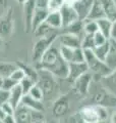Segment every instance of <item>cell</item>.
<instances>
[{
    "label": "cell",
    "instance_id": "cell-41",
    "mask_svg": "<svg viewBox=\"0 0 116 123\" xmlns=\"http://www.w3.org/2000/svg\"><path fill=\"white\" fill-rule=\"evenodd\" d=\"M48 0H36V5L40 8H47Z\"/></svg>",
    "mask_w": 116,
    "mask_h": 123
},
{
    "label": "cell",
    "instance_id": "cell-4",
    "mask_svg": "<svg viewBox=\"0 0 116 123\" xmlns=\"http://www.w3.org/2000/svg\"><path fill=\"white\" fill-rule=\"evenodd\" d=\"M93 82H94V76L90 71H88L75 79L72 83L75 91L79 95H87L91 90Z\"/></svg>",
    "mask_w": 116,
    "mask_h": 123
},
{
    "label": "cell",
    "instance_id": "cell-34",
    "mask_svg": "<svg viewBox=\"0 0 116 123\" xmlns=\"http://www.w3.org/2000/svg\"><path fill=\"white\" fill-rule=\"evenodd\" d=\"M64 0H48L47 9L49 12L51 11H57L59 10L64 4Z\"/></svg>",
    "mask_w": 116,
    "mask_h": 123
},
{
    "label": "cell",
    "instance_id": "cell-8",
    "mask_svg": "<svg viewBox=\"0 0 116 123\" xmlns=\"http://www.w3.org/2000/svg\"><path fill=\"white\" fill-rule=\"evenodd\" d=\"M51 76H53V75L50 74L48 76H44V77H40V75H39V80H38L37 84L41 87V89L43 90L44 98L51 97L56 90L55 80H54Z\"/></svg>",
    "mask_w": 116,
    "mask_h": 123
},
{
    "label": "cell",
    "instance_id": "cell-24",
    "mask_svg": "<svg viewBox=\"0 0 116 123\" xmlns=\"http://www.w3.org/2000/svg\"><path fill=\"white\" fill-rule=\"evenodd\" d=\"M61 30H62V32L74 34V35H76V36L83 37L84 34V21L79 20V21H76L74 23H72L71 25L67 26L66 28H63Z\"/></svg>",
    "mask_w": 116,
    "mask_h": 123
},
{
    "label": "cell",
    "instance_id": "cell-29",
    "mask_svg": "<svg viewBox=\"0 0 116 123\" xmlns=\"http://www.w3.org/2000/svg\"><path fill=\"white\" fill-rule=\"evenodd\" d=\"M18 67H21L22 70H24L25 72V74L26 76H28L30 77L32 80H34L35 82H38V80H39V73L36 71V69H34L33 67H31V66H28V65H25V64H18L17 65Z\"/></svg>",
    "mask_w": 116,
    "mask_h": 123
},
{
    "label": "cell",
    "instance_id": "cell-9",
    "mask_svg": "<svg viewBox=\"0 0 116 123\" xmlns=\"http://www.w3.org/2000/svg\"><path fill=\"white\" fill-rule=\"evenodd\" d=\"M79 116L87 123H96L100 121L97 105L84 106L79 112Z\"/></svg>",
    "mask_w": 116,
    "mask_h": 123
},
{
    "label": "cell",
    "instance_id": "cell-42",
    "mask_svg": "<svg viewBox=\"0 0 116 123\" xmlns=\"http://www.w3.org/2000/svg\"><path fill=\"white\" fill-rule=\"evenodd\" d=\"M110 39H113V40L116 41V21L113 22V26H112V30H111Z\"/></svg>",
    "mask_w": 116,
    "mask_h": 123
},
{
    "label": "cell",
    "instance_id": "cell-1",
    "mask_svg": "<svg viewBox=\"0 0 116 123\" xmlns=\"http://www.w3.org/2000/svg\"><path fill=\"white\" fill-rule=\"evenodd\" d=\"M54 43L46 50L41 60L37 63V68L39 70L49 72L56 78L67 79L68 63L61 56L59 46L57 47Z\"/></svg>",
    "mask_w": 116,
    "mask_h": 123
},
{
    "label": "cell",
    "instance_id": "cell-22",
    "mask_svg": "<svg viewBox=\"0 0 116 123\" xmlns=\"http://www.w3.org/2000/svg\"><path fill=\"white\" fill-rule=\"evenodd\" d=\"M9 93H10V95H9V101L8 102L15 109V108L21 104V98H22V97H24V91H22V89H21V84L19 83L16 84V85L9 91Z\"/></svg>",
    "mask_w": 116,
    "mask_h": 123
},
{
    "label": "cell",
    "instance_id": "cell-39",
    "mask_svg": "<svg viewBox=\"0 0 116 123\" xmlns=\"http://www.w3.org/2000/svg\"><path fill=\"white\" fill-rule=\"evenodd\" d=\"M1 109L4 111V112L7 114V115H13L14 114V108L11 106V104L9 103V102H6V103H4L3 105L0 107Z\"/></svg>",
    "mask_w": 116,
    "mask_h": 123
},
{
    "label": "cell",
    "instance_id": "cell-32",
    "mask_svg": "<svg viewBox=\"0 0 116 123\" xmlns=\"http://www.w3.org/2000/svg\"><path fill=\"white\" fill-rule=\"evenodd\" d=\"M29 94L31 95L32 98L39 99V101H43L44 99V93H43V90L41 89V87L38 85V84H34L33 87L30 89L29 91Z\"/></svg>",
    "mask_w": 116,
    "mask_h": 123
},
{
    "label": "cell",
    "instance_id": "cell-48",
    "mask_svg": "<svg viewBox=\"0 0 116 123\" xmlns=\"http://www.w3.org/2000/svg\"><path fill=\"white\" fill-rule=\"evenodd\" d=\"M2 45H3V40H2V38L0 37V48L2 47Z\"/></svg>",
    "mask_w": 116,
    "mask_h": 123
},
{
    "label": "cell",
    "instance_id": "cell-40",
    "mask_svg": "<svg viewBox=\"0 0 116 123\" xmlns=\"http://www.w3.org/2000/svg\"><path fill=\"white\" fill-rule=\"evenodd\" d=\"M3 123H16L15 122L14 115H6V116L2 119Z\"/></svg>",
    "mask_w": 116,
    "mask_h": 123
},
{
    "label": "cell",
    "instance_id": "cell-47",
    "mask_svg": "<svg viewBox=\"0 0 116 123\" xmlns=\"http://www.w3.org/2000/svg\"><path fill=\"white\" fill-rule=\"evenodd\" d=\"M2 82H3V78H2L1 76H0V88L2 87Z\"/></svg>",
    "mask_w": 116,
    "mask_h": 123
},
{
    "label": "cell",
    "instance_id": "cell-20",
    "mask_svg": "<svg viewBox=\"0 0 116 123\" xmlns=\"http://www.w3.org/2000/svg\"><path fill=\"white\" fill-rule=\"evenodd\" d=\"M45 22L54 30H61L62 29V18H61V14H60L59 10L49 12Z\"/></svg>",
    "mask_w": 116,
    "mask_h": 123
},
{
    "label": "cell",
    "instance_id": "cell-27",
    "mask_svg": "<svg viewBox=\"0 0 116 123\" xmlns=\"http://www.w3.org/2000/svg\"><path fill=\"white\" fill-rule=\"evenodd\" d=\"M109 46H110V44H109V40H108L105 44L100 45V46H95L93 51H94L95 55L98 57V59L105 62L107 55H108V51H109Z\"/></svg>",
    "mask_w": 116,
    "mask_h": 123
},
{
    "label": "cell",
    "instance_id": "cell-50",
    "mask_svg": "<svg viewBox=\"0 0 116 123\" xmlns=\"http://www.w3.org/2000/svg\"><path fill=\"white\" fill-rule=\"evenodd\" d=\"M0 123H3V121L1 120V119H0Z\"/></svg>",
    "mask_w": 116,
    "mask_h": 123
},
{
    "label": "cell",
    "instance_id": "cell-46",
    "mask_svg": "<svg viewBox=\"0 0 116 123\" xmlns=\"http://www.w3.org/2000/svg\"><path fill=\"white\" fill-rule=\"evenodd\" d=\"M26 1V0H17V2L19 3V4H21V5L24 4V3H25Z\"/></svg>",
    "mask_w": 116,
    "mask_h": 123
},
{
    "label": "cell",
    "instance_id": "cell-18",
    "mask_svg": "<svg viewBox=\"0 0 116 123\" xmlns=\"http://www.w3.org/2000/svg\"><path fill=\"white\" fill-rule=\"evenodd\" d=\"M48 13H49V11L47 8H40V7H37L36 10H35V12H34L33 20H32V31L33 32L38 26H40L42 23H44L46 21Z\"/></svg>",
    "mask_w": 116,
    "mask_h": 123
},
{
    "label": "cell",
    "instance_id": "cell-51",
    "mask_svg": "<svg viewBox=\"0 0 116 123\" xmlns=\"http://www.w3.org/2000/svg\"><path fill=\"white\" fill-rule=\"evenodd\" d=\"M114 3H115V5H116V0H114Z\"/></svg>",
    "mask_w": 116,
    "mask_h": 123
},
{
    "label": "cell",
    "instance_id": "cell-25",
    "mask_svg": "<svg viewBox=\"0 0 116 123\" xmlns=\"http://www.w3.org/2000/svg\"><path fill=\"white\" fill-rule=\"evenodd\" d=\"M97 24L99 27V31L101 33H103L108 39H110V35H111V30H112V26H113V22L108 20L107 18H103L100 20L96 21Z\"/></svg>",
    "mask_w": 116,
    "mask_h": 123
},
{
    "label": "cell",
    "instance_id": "cell-5",
    "mask_svg": "<svg viewBox=\"0 0 116 123\" xmlns=\"http://www.w3.org/2000/svg\"><path fill=\"white\" fill-rule=\"evenodd\" d=\"M60 55L67 63H83L84 62V52L82 47L70 48L65 46H59Z\"/></svg>",
    "mask_w": 116,
    "mask_h": 123
},
{
    "label": "cell",
    "instance_id": "cell-37",
    "mask_svg": "<svg viewBox=\"0 0 116 123\" xmlns=\"http://www.w3.org/2000/svg\"><path fill=\"white\" fill-rule=\"evenodd\" d=\"M16 84H18L15 80H13L12 78H10V77H7V78H3V82H2V87L3 89L5 90H8L10 91L12 88L16 85Z\"/></svg>",
    "mask_w": 116,
    "mask_h": 123
},
{
    "label": "cell",
    "instance_id": "cell-16",
    "mask_svg": "<svg viewBox=\"0 0 116 123\" xmlns=\"http://www.w3.org/2000/svg\"><path fill=\"white\" fill-rule=\"evenodd\" d=\"M21 105H24L26 107H28L31 110H35V111H40V112H43L44 111V104L43 101H39L32 98L29 93L24 94V97L21 98Z\"/></svg>",
    "mask_w": 116,
    "mask_h": 123
},
{
    "label": "cell",
    "instance_id": "cell-19",
    "mask_svg": "<svg viewBox=\"0 0 116 123\" xmlns=\"http://www.w3.org/2000/svg\"><path fill=\"white\" fill-rule=\"evenodd\" d=\"M109 51L105 60V64L107 65L111 71L116 69V41L113 39H109Z\"/></svg>",
    "mask_w": 116,
    "mask_h": 123
},
{
    "label": "cell",
    "instance_id": "cell-15",
    "mask_svg": "<svg viewBox=\"0 0 116 123\" xmlns=\"http://www.w3.org/2000/svg\"><path fill=\"white\" fill-rule=\"evenodd\" d=\"M100 83L106 90L116 95V69L111 71L108 75L102 77Z\"/></svg>",
    "mask_w": 116,
    "mask_h": 123
},
{
    "label": "cell",
    "instance_id": "cell-26",
    "mask_svg": "<svg viewBox=\"0 0 116 123\" xmlns=\"http://www.w3.org/2000/svg\"><path fill=\"white\" fill-rule=\"evenodd\" d=\"M54 31L55 30L53 28H51L46 22H44L35 29L34 34H35V36L38 37V38H43V37H47V36L52 35L54 33Z\"/></svg>",
    "mask_w": 116,
    "mask_h": 123
},
{
    "label": "cell",
    "instance_id": "cell-38",
    "mask_svg": "<svg viewBox=\"0 0 116 123\" xmlns=\"http://www.w3.org/2000/svg\"><path fill=\"white\" fill-rule=\"evenodd\" d=\"M9 95H10V93H9L8 90L0 88V107H1L4 103L9 101Z\"/></svg>",
    "mask_w": 116,
    "mask_h": 123
},
{
    "label": "cell",
    "instance_id": "cell-10",
    "mask_svg": "<svg viewBox=\"0 0 116 123\" xmlns=\"http://www.w3.org/2000/svg\"><path fill=\"white\" fill-rule=\"evenodd\" d=\"M88 71H89V68H88V65L86 64V62H83V63H69L67 80L73 82L75 79H77L79 76H82Z\"/></svg>",
    "mask_w": 116,
    "mask_h": 123
},
{
    "label": "cell",
    "instance_id": "cell-12",
    "mask_svg": "<svg viewBox=\"0 0 116 123\" xmlns=\"http://www.w3.org/2000/svg\"><path fill=\"white\" fill-rule=\"evenodd\" d=\"M14 118L16 123H33L32 120V110L29 109L21 104L15 108L14 110Z\"/></svg>",
    "mask_w": 116,
    "mask_h": 123
},
{
    "label": "cell",
    "instance_id": "cell-2",
    "mask_svg": "<svg viewBox=\"0 0 116 123\" xmlns=\"http://www.w3.org/2000/svg\"><path fill=\"white\" fill-rule=\"evenodd\" d=\"M84 62L88 65L89 71L94 76V81L99 82L102 77L108 75L111 72L109 67L105 64V62L98 59L93 49H84Z\"/></svg>",
    "mask_w": 116,
    "mask_h": 123
},
{
    "label": "cell",
    "instance_id": "cell-13",
    "mask_svg": "<svg viewBox=\"0 0 116 123\" xmlns=\"http://www.w3.org/2000/svg\"><path fill=\"white\" fill-rule=\"evenodd\" d=\"M93 2H94V0H79V1L75 2L72 5L80 21H86L88 18V15L92 8Z\"/></svg>",
    "mask_w": 116,
    "mask_h": 123
},
{
    "label": "cell",
    "instance_id": "cell-7",
    "mask_svg": "<svg viewBox=\"0 0 116 123\" xmlns=\"http://www.w3.org/2000/svg\"><path fill=\"white\" fill-rule=\"evenodd\" d=\"M61 18H62V29L66 28L67 26L71 25L72 23L79 21V15H77L75 9L73 8L72 5L69 4H63V6L59 9Z\"/></svg>",
    "mask_w": 116,
    "mask_h": 123
},
{
    "label": "cell",
    "instance_id": "cell-23",
    "mask_svg": "<svg viewBox=\"0 0 116 123\" xmlns=\"http://www.w3.org/2000/svg\"><path fill=\"white\" fill-rule=\"evenodd\" d=\"M12 18H11V10L3 18L0 20V35H9L12 31Z\"/></svg>",
    "mask_w": 116,
    "mask_h": 123
},
{
    "label": "cell",
    "instance_id": "cell-43",
    "mask_svg": "<svg viewBox=\"0 0 116 123\" xmlns=\"http://www.w3.org/2000/svg\"><path fill=\"white\" fill-rule=\"evenodd\" d=\"M109 123H116V112L112 113V115L109 118Z\"/></svg>",
    "mask_w": 116,
    "mask_h": 123
},
{
    "label": "cell",
    "instance_id": "cell-21",
    "mask_svg": "<svg viewBox=\"0 0 116 123\" xmlns=\"http://www.w3.org/2000/svg\"><path fill=\"white\" fill-rule=\"evenodd\" d=\"M103 5L105 17L112 22L116 21V5L114 0H100Z\"/></svg>",
    "mask_w": 116,
    "mask_h": 123
},
{
    "label": "cell",
    "instance_id": "cell-28",
    "mask_svg": "<svg viewBox=\"0 0 116 123\" xmlns=\"http://www.w3.org/2000/svg\"><path fill=\"white\" fill-rule=\"evenodd\" d=\"M17 68L16 65L10 63H0V76L2 78H7L13 73V71Z\"/></svg>",
    "mask_w": 116,
    "mask_h": 123
},
{
    "label": "cell",
    "instance_id": "cell-44",
    "mask_svg": "<svg viewBox=\"0 0 116 123\" xmlns=\"http://www.w3.org/2000/svg\"><path fill=\"white\" fill-rule=\"evenodd\" d=\"M77 1H79V0H64L65 4H69V5H73Z\"/></svg>",
    "mask_w": 116,
    "mask_h": 123
},
{
    "label": "cell",
    "instance_id": "cell-35",
    "mask_svg": "<svg viewBox=\"0 0 116 123\" xmlns=\"http://www.w3.org/2000/svg\"><path fill=\"white\" fill-rule=\"evenodd\" d=\"M109 40L108 38L104 35L103 33H101L100 31L96 32L94 34V41H95V46H100V45H103L105 44L106 42Z\"/></svg>",
    "mask_w": 116,
    "mask_h": 123
},
{
    "label": "cell",
    "instance_id": "cell-36",
    "mask_svg": "<svg viewBox=\"0 0 116 123\" xmlns=\"http://www.w3.org/2000/svg\"><path fill=\"white\" fill-rule=\"evenodd\" d=\"M25 77H26V74H25L24 70H22L21 67H18V66H17V68L13 71L12 74L10 75V78H12L13 80H15V81H16L17 83L21 82V80L25 78Z\"/></svg>",
    "mask_w": 116,
    "mask_h": 123
},
{
    "label": "cell",
    "instance_id": "cell-49",
    "mask_svg": "<svg viewBox=\"0 0 116 123\" xmlns=\"http://www.w3.org/2000/svg\"><path fill=\"white\" fill-rule=\"evenodd\" d=\"M96 123H107V121H98V122H96Z\"/></svg>",
    "mask_w": 116,
    "mask_h": 123
},
{
    "label": "cell",
    "instance_id": "cell-3",
    "mask_svg": "<svg viewBox=\"0 0 116 123\" xmlns=\"http://www.w3.org/2000/svg\"><path fill=\"white\" fill-rule=\"evenodd\" d=\"M57 34L53 33L52 35L43 37V38H39L38 41L35 43L33 47V60L38 63L41 60V57L43 56V55L46 52V50L51 46L54 42L57 39Z\"/></svg>",
    "mask_w": 116,
    "mask_h": 123
},
{
    "label": "cell",
    "instance_id": "cell-31",
    "mask_svg": "<svg viewBox=\"0 0 116 123\" xmlns=\"http://www.w3.org/2000/svg\"><path fill=\"white\" fill-rule=\"evenodd\" d=\"M94 47H95L94 35L84 33L82 38V48L83 49H94Z\"/></svg>",
    "mask_w": 116,
    "mask_h": 123
},
{
    "label": "cell",
    "instance_id": "cell-45",
    "mask_svg": "<svg viewBox=\"0 0 116 123\" xmlns=\"http://www.w3.org/2000/svg\"><path fill=\"white\" fill-rule=\"evenodd\" d=\"M6 115H7V114H6V113L4 112V111H3V110L1 109V108H0V119L2 120V119L6 116Z\"/></svg>",
    "mask_w": 116,
    "mask_h": 123
},
{
    "label": "cell",
    "instance_id": "cell-14",
    "mask_svg": "<svg viewBox=\"0 0 116 123\" xmlns=\"http://www.w3.org/2000/svg\"><path fill=\"white\" fill-rule=\"evenodd\" d=\"M69 110V99L67 97H60L56 99L53 105L52 113L55 117L59 118L64 116Z\"/></svg>",
    "mask_w": 116,
    "mask_h": 123
},
{
    "label": "cell",
    "instance_id": "cell-17",
    "mask_svg": "<svg viewBox=\"0 0 116 123\" xmlns=\"http://www.w3.org/2000/svg\"><path fill=\"white\" fill-rule=\"evenodd\" d=\"M103 18H106V17H105V12H104V8H103L101 1H100V0H94L92 8L90 10V13H89L87 20L98 21Z\"/></svg>",
    "mask_w": 116,
    "mask_h": 123
},
{
    "label": "cell",
    "instance_id": "cell-33",
    "mask_svg": "<svg viewBox=\"0 0 116 123\" xmlns=\"http://www.w3.org/2000/svg\"><path fill=\"white\" fill-rule=\"evenodd\" d=\"M19 84H21V89H22V91H24V94H26V93H29L30 89L33 87L34 84H36V82H35L34 80L31 79L30 77L26 76L25 78L22 79L21 82H19Z\"/></svg>",
    "mask_w": 116,
    "mask_h": 123
},
{
    "label": "cell",
    "instance_id": "cell-11",
    "mask_svg": "<svg viewBox=\"0 0 116 123\" xmlns=\"http://www.w3.org/2000/svg\"><path fill=\"white\" fill-rule=\"evenodd\" d=\"M24 14H25V27L26 32L32 31V20L35 10L37 8L36 0H26L24 3Z\"/></svg>",
    "mask_w": 116,
    "mask_h": 123
},
{
    "label": "cell",
    "instance_id": "cell-6",
    "mask_svg": "<svg viewBox=\"0 0 116 123\" xmlns=\"http://www.w3.org/2000/svg\"><path fill=\"white\" fill-rule=\"evenodd\" d=\"M82 38L79 36H76L74 34L62 32L57 36L56 41H58L59 46H65V47L70 48H79L82 47Z\"/></svg>",
    "mask_w": 116,
    "mask_h": 123
},
{
    "label": "cell",
    "instance_id": "cell-30",
    "mask_svg": "<svg viewBox=\"0 0 116 123\" xmlns=\"http://www.w3.org/2000/svg\"><path fill=\"white\" fill-rule=\"evenodd\" d=\"M84 31L86 34H91L94 35L96 32L99 31V27L97 24L96 21H92V20H86L84 21Z\"/></svg>",
    "mask_w": 116,
    "mask_h": 123
}]
</instances>
